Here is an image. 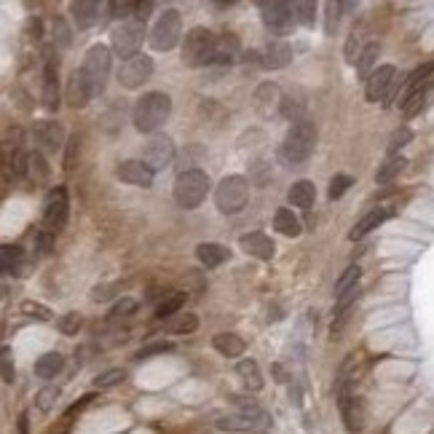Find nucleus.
I'll use <instances>...</instances> for the list:
<instances>
[{"mask_svg":"<svg viewBox=\"0 0 434 434\" xmlns=\"http://www.w3.org/2000/svg\"><path fill=\"white\" fill-rule=\"evenodd\" d=\"M169 113H172L169 94H163V91H148V94H142V100H137L132 121H135L137 132L153 135L163 121L169 118Z\"/></svg>","mask_w":434,"mask_h":434,"instance_id":"1","label":"nucleus"},{"mask_svg":"<svg viewBox=\"0 0 434 434\" xmlns=\"http://www.w3.org/2000/svg\"><path fill=\"white\" fill-rule=\"evenodd\" d=\"M217 35L207 27H193L183 38V65L185 67H207L215 62Z\"/></svg>","mask_w":434,"mask_h":434,"instance_id":"2","label":"nucleus"},{"mask_svg":"<svg viewBox=\"0 0 434 434\" xmlns=\"http://www.w3.org/2000/svg\"><path fill=\"white\" fill-rule=\"evenodd\" d=\"M314 145H317V129L311 121H300L293 124V129L284 137V145H282V156L290 166H298L303 163L311 153H314Z\"/></svg>","mask_w":434,"mask_h":434,"instance_id":"3","label":"nucleus"},{"mask_svg":"<svg viewBox=\"0 0 434 434\" xmlns=\"http://www.w3.org/2000/svg\"><path fill=\"white\" fill-rule=\"evenodd\" d=\"M209 193V177L201 169H188L174 183V201L183 209H196Z\"/></svg>","mask_w":434,"mask_h":434,"instance_id":"4","label":"nucleus"},{"mask_svg":"<svg viewBox=\"0 0 434 434\" xmlns=\"http://www.w3.org/2000/svg\"><path fill=\"white\" fill-rule=\"evenodd\" d=\"M249 198V183L242 174H228L215 190V204L222 215H239Z\"/></svg>","mask_w":434,"mask_h":434,"instance_id":"5","label":"nucleus"},{"mask_svg":"<svg viewBox=\"0 0 434 434\" xmlns=\"http://www.w3.org/2000/svg\"><path fill=\"white\" fill-rule=\"evenodd\" d=\"M180 35H183V16H180V11L166 8L161 16L156 19L148 41H150V46L156 52H172L180 43Z\"/></svg>","mask_w":434,"mask_h":434,"instance_id":"6","label":"nucleus"},{"mask_svg":"<svg viewBox=\"0 0 434 434\" xmlns=\"http://www.w3.org/2000/svg\"><path fill=\"white\" fill-rule=\"evenodd\" d=\"M110 65H113V56H110L108 46L97 43V46H91V49L86 52V59H83L81 70H83V76L89 78V83H91L94 97H97V94H102V91H105V86H108Z\"/></svg>","mask_w":434,"mask_h":434,"instance_id":"7","label":"nucleus"},{"mask_svg":"<svg viewBox=\"0 0 434 434\" xmlns=\"http://www.w3.org/2000/svg\"><path fill=\"white\" fill-rule=\"evenodd\" d=\"M142 41H145V22H139L135 16L121 22V27L113 30V52L121 56L124 62L139 54Z\"/></svg>","mask_w":434,"mask_h":434,"instance_id":"8","label":"nucleus"},{"mask_svg":"<svg viewBox=\"0 0 434 434\" xmlns=\"http://www.w3.org/2000/svg\"><path fill=\"white\" fill-rule=\"evenodd\" d=\"M153 76V59L145 54H137L132 59H126L118 70V83L124 89H139L145 81H150Z\"/></svg>","mask_w":434,"mask_h":434,"instance_id":"9","label":"nucleus"},{"mask_svg":"<svg viewBox=\"0 0 434 434\" xmlns=\"http://www.w3.org/2000/svg\"><path fill=\"white\" fill-rule=\"evenodd\" d=\"M263 8V25L271 35H287L295 22V5L290 3H260Z\"/></svg>","mask_w":434,"mask_h":434,"instance_id":"10","label":"nucleus"},{"mask_svg":"<svg viewBox=\"0 0 434 434\" xmlns=\"http://www.w3.org/2000/svg\"><path fill=\"white\" fill-rule=\"evenodd\" d=\"M142 161L148 163L153 172H163L169 163L174 161V142L166 135H153L148 139L142 150Z\"/></svg>","mask_w":434,"mask_h":434,"instance_id":"11","label":"nucleus"},{"mask_svg":"<svg viewBox=\"0 0 434 434\" xmlns=\"http://www.w3.org/2000/svg\"><path fill=\"white\" fill-rule=\"evenodd\" d=\"M67 212H70V201H67V190L54 188L49 190L46 201H43V222L49 231H59L67 222Z\"/></svg>","mask_w":434,"mask_h":434,"instance_id":"12","label":"nucleus"},{"mask_svg":"<svg viewBox=\"0 0 434 434\" xmlns=\"http://www.w3.org/2000/svg\"><path fill=\"white\" fill-rule=\"evenodd\" d=\"M338 407H341V418H343L346 429L352 434L362 432V426H365V407H362V400L349 391V386H338Z\"/></svg>","mask_w":434,"mask_h":434,"instance_id":"13","label":"nucleus"},{"mask_svg":"<svg viewBox=\"0 0 434 434\" xmlns=\"http://www.w3.org/2000/svg\"><path fill=\"white\" fill-rule=\"evenodd\" d=\"M32 137H35V142L41 145V150H46V153H56V150H62V148L67 145V139H65V126H62L59 121H52V118L38 121L35 129H32Z\"/></svg>","mask_w":434,"mask_h":434,"instance_id":"14","label":"nucleus"},{"mask_svg":"<svg viewBox=\"0 0 434 434\" xmlns=\"http://www.w3.org/2000/svg\"><path fill=\"white\" fill-rule=\"evenodd\" d=\"M394 76L397 70L391 65H383V67H376L373 76L367 78V86H365V94H367V102H378V100H386L391 94V86H394Z\"/></svg>","mask_w":434,"mask_h":434,"instance_id":"15","label":"nucleus"},{"mask_svg":"<svg viewBox=\"0 0 434 434\" xmlns=\"http://www.w3.org/2000/svg\"><path fill=\"white\" fill-rule=\"evenodd\" d=\"M115 174H118L124 183H129V185H137V188H150V185H153V174H156V172L142 161V159H139V161H137V159H129V161L118 163Z\"/></svg>","mask_w":434,"mask_h":434,"instance_id":"16","label":"nucleus"},{"mask_svg":"<svg viewBox=\"0 0 434 434\" xmlns=\"http://www.w3.org/2000/svg\"><path fill=\"white\" fill-rule=\"evenodd\" d=\"M91 97H94V91H91L89 78L83 76V70H76V73L67 78V89H65V100H67V105L76 110L86 108Z\"/></svg>","mask_w":434,"mask_h":434,"instance_id":"17","label":"nucleus"},{"mask_svg":"<svg viewBox=\"0 0 434 434\" xmlns=\"http://www.w3.org/2000/svg\"><path fill=\"white\" fill-rule=\"evenodd\" d=\"M59 62H54L52 56L46 59V70H43V108L49 113L59 110Z\"/></svg>","mask_w":434,"mask_h":434,"instance_id":"18","label":"nucleus"},{"mask_svg":"<svg viewBox=\"0 0 434 434\" xmlns=\"http://www.w3.org/2000/svg\"><path fill=\"white\" fill-rule=\"evenodd\" d=\"M239 247L244 249L247 255L258 258V260H271L273 252H276V244L271 242V236H266L263 231H252L239 239Z\"/></svg>","mask_w":434,"mask_h":434,"instance_id":"19","label":"nucleus"},{"mask_svg":"<svg viewBox=\"0 0 434 434\" xmlns=\"http://www.w3.org/2000/svg\"><path fill=\"white\" fill-rule=\"evenodd\" d=\"M290 62H293V49H290L284 41H279V38L269 41V46L263 49L260 65H263L266 70H282V67H287Z\"/></svg>","mask_w":434,"mask_h":434,"instance_id":"20","label":"nucleus"},{"mask_svg":"<svg viewBox=\"0 0 434 434\" xmlns=\"http://www.w3.org/2000/svg\"><path fill=\"white\" fill-rule=\"evenodd\" d=\"M239 59V38L233 32H222L217 35V43H215V62L212 65H233Z\"/></svg>","mask_w":434,"mask_h":434,"instance_id":"21","label":"nucleus"},{"mask_svg":"<svg viewBox=\"0 0 434 434\" xmlns=\"http://www.w3.org/2000/svg\"><path fill=\"white\" fill-rule=\"evenodd\" d=\"M70 14H73V22L78 30H89L97 25L100 19V3H91V0H78V3H70Z\"/></svg>","mask_w":434,"mask_h":434,"instance_id":"22","label":"nucleus"},{"mask_svg":"<svg viewBox=\"0 0 434 434\" xmlns=\"http://www.w3.org/2000/svg\"><path fill=\"white\" fill-rule=\"evenodd\" d=\"M389 217H391V209H383V207H380V209H373V212H367V215L362 217V220H359V222H356V225L352 228L349 239H352V242H359V239H365V236H367L370 231H376L378 225H383V222H386Z\"/></svg>","mask_w":434,"mask_h":434,"instance_id":"23","label":"nucleus"},{"mask_svg":"<svg viewBox=\"0 0 434 434\" xmlns=\"http://www.w3.org/2000/svg\"><path fill=\"white\" fill-rule=\"evenodd\" d=\"M196 258L201 260V266H207V269H217V266H222V263L231 258V252H228L222 244L204 242V244L196 247Z\"/></svg>","mask_w":434,"mask_h":434,"instance_id":"24","label":"nucleus"},{"mask_svg":"<svg viewBox=\"0 0 434 434\" xmlns=\"http://www.w3.org/2000/svg\"><path fill=\"white\" fill-rule=\"evenodd\" d=\"M287 198H290L293 207L308 209V207H314V201H317V188H314L311 180H298V183H293V188H290V193H287Z\"/></svg>","mask_w":434,"mask_h":434,"instance_id":"25","label":"nucleus"},{"mask_svg":"<svg viewBox=\"0 0 434 434\" xmlns=\"http://www.w3.org/2000/svg\"><path fill=\"white\" fill-rule=\"evenodd\" d=\"M236 373H239L247 391H260L263 389V373H260V365L255 359H242L236 365Z\"/></svg>","mask_w":434,"mask_h":434,"instance_id":"26","label":"nucleus"},{"mask_svg":"<svg viewBox=\"0 0 434 434\" xmlns=\"http://www.w3.org/2000/svg\"><path fill=\"white\" fill-rule=\"evenodd\" d=\"M62 367H65V356L59 352H49L35 362V376L43 380H52L62 373Z\"/></svg>","mask_w":434,"mask_h":434,"instance_id":"27","label":"nucleus"},{"mask_svg":"<svg viewBox=\"0 0 434 434\" xmlns=\"http://www.w3.org/2000/svg\"><path fill=\"white\" fill-rule=\"evenodd\" d=\"M212 346L222 356H242L244 354V341L239 335H233V332H217L212 338Z\"/></svg>","mask_w":434,"mask_h":434,"instance_id":"28","label":"nucleus"},{"mask_svg":"<svg viewBox=\"0 0 434 434\" xmlns=\"http://www.w3.org/2000/svg\"><path fill=\"white\" fill-rule=\"evenodd\" d=\"M273 228L282 233V236H290V239H295L300 236V220L293 215V209H279L276 215H273Z\"/></svg>","mask_w":434,"mask_h":434,"instance_id":"29","label":"nucleus"},{"mask_svg":"<svg viewBox=\"0 0 434 434\" xmlns=\"http://www.w3.org/2000/svg\"><path fill=\"white\" fill-rule=\"evenodd\" d=\"M27 180H32L35 185H43L49 183V163L43 159L41 150H32L27 159Z\"/></svg>","mask_w":434,"mask_h":434,"instance_id":"30","label":"nucleus"},{"mask_svg":"<svg viewBox=\"0 0 434 434\" xmlns=\"http://www.w3.org/2000/svg\"><path fill=\"white\" fill-rule=\"evenodd\" d=\"M255 424H260V421H255V418H249V415H222V418H217L215 426L217 429H222V432H249V429H255Z\"/></svg>","mask_w":434,"mask_h":434,"instance_id":"31","label":"nucleus"},{"mask_svg":"<svg viewBox=\"0 0 434 434\" xmlns=\"http://www.w3.org/2000/svg\"><path fill=\"white\" fill-rule=\"evenodd\" d=\"M378 52H380L378 43H367V46L362 49V54L356 59V76H359V78L367 81V78L373 76V65H376V59H378Z\"/></svg>","mask_w":434,"mask_h":434,"instance_id":"32","label":"nucleus"},{"mask_svg":"<svg viewBox=\"0 0 434 434\" xmlns=\"http://www.w3.org/2000/svg\"><path fill=\"white\" fill-rule=\"evenodd\" d=\"M405 163H407V159L405 156H389L386 161L380 163V169L376 172V183H391L402 169H405Z\"/></svg>","mask_w":434,"mask_h":434,"instance_id":"33","label":"nucleus"},{"mask_svg":"<svg viewBox=\"0 0 434 434\" xmlns=\"http://www.w3.org/2000/svg\"><path fill=\"white\" fill-rule=\"evenodd\" d=\"M3 273H25L22 271V247L19 244H3Z\"/></svg>","mask_w":434,"mask_h":434,"instance_id":"34","label":"nucleus"},{"mask_svg":"<svg viewBox=\"0 0 434 434\" xmlns=\"http://www.w3.org/2000/svg\"><path fill=\"white\" fill-rule=\"evenodd\" d=\"M183 306H185V293H174V295H169V298H163L161 303H159L156 317L166 322V319L177 317V314H183Z\"/></svg>","mask_w":434,"mask_h":434,"instance_id":"35","label":"nucleus"},{"mask_svg":"<svg viewBox=\"0 0 434 434\" xmlns=\"http://www.w3.org/2000/svg\"><path fill=\"white\" fill-rule=\"evenodd\" d=\"M276 100H279V86H276V83H263V86L255 91V105H258V110H260L263 115L271 113V105Z\"/></svg>","mask_w":434,"mask_h":434,"instance_id":"36","label":"nucleus"},{"mask_svg":"<svg viewBox=\"0 0 434 434\" xmlns=\"http://www.w3.org/2000/svg\"><path fill=\"white\" fill-rule=\"evenodd\" d=\"M359 276H362L359 266H349L346 271L341 273V279L335 282V300L341 298V295H346V293L354 290V287H359Z\"/></svg>","mask_w":434,"mask_h":434,"instance_id":"37","label":"nucleus"},{"mask_svg":"<svg viewBox=\"0 0 434 434\" xmlns=\"http://www.w3.org/2000/svg\"><path fill=\"white\" fill-rule=\"evenodd\" d=\"M163 327H166L169 332H180V335H185V332H193V330L198 327V319H196L193 314H177V317L166 319Z\"/></svg>","mask_w":434,"mask_h":434,"instance_id":"38","label":"nucleus"},{"mask_svg":"<svg viewBox=\"0 0 434 434\" xmlns=\"http://www.w3.org/2000/svg\"><path fill=\"white\" fill-rule=\"evenodd\" d=\"M78 156H81V137L78 135L67 137V145H65V161H62L67 172H73V169H76Z\"/></svg>","mask_w":434,"mask_h":434,"instance_id":"39","label":"nucleus"},{"mask_svg":"<svg viewBox=\"0 0 434 434\" xmlns=\"http://www.w3.org/2000/svg\"><path fill=\"white\" fill-rule=\"evenodd\" d=\"M124 378H126V370H124V367H113V370H105L102 376L94 378V389H113V386H118Z\"/></svg>","mask_w":434,"mask_h":434,"instance_id":"40","label":"nucleus"},{"mask_svg":"<svg viewBox=\"0 0 434 434\" xmlns=\"http://www.w3.org/2000/svg\"><path fill=\"white\" fill-rule=\"evenodd\" d=\"M426 97H429V91H426V89H418L415 94L405 97V100H402V113H405V118L415 115L418 110L424 108V105H426Z\"/></svg>","mask_w":434,"mask_h":434,"instance_id":"41","label":"nucleus"},{"mask_svg":"<svg viewBox=\"0 0 434 434\" xmlns=\"http://www.w3.org/2000/svg\"><path fill=\"white\" fill-rule=\"evenodd\" d=\"M352 185H354V180L349 177V174H335V177L330 180V190H327V198H330V201H338V198H341V196H343L346 190L352 188Z\"/></svg>","mask_w":434,"mask_h":434,"instance_id":"42","label":"nucleus"},{"mask_svg":"<svg viewBox=\"0 0 434 434\" xmlns=\"http://www.w3.org/2000/svg\"><path fill=\"white\" fill-rule=\"evenodd\" d=\"M295 19H298L303 27H314V19H317V3H295Z\"/></svg>","mask_w":434,"mask_h":434,"instance_id":"43","label":"nucleus"},{"mask_svg":"<svg viewBox=\"0 0 434 434\" xmlns=\"http://www.w3.org/2000/svg\"><path fill=\"white\" fill-rule=\"evenodd\" d=\"M22 314H27L30 319H38V322H52V311L43 303H35V300L22 303Z\"/></svg>","mask_w":434,"mask_h":434,"instance_id":"44","label":"nucleus"},{"mask_svg":"<svg viewBox=\"0 0 434 434\" xmlns=\"http://www.w3.org/2000/svg\"><path fill=\"white\" fill-rule=\"evenodd\" d=\"M56 400H59V389H56V386H46V389H41V391H38L35 405H38V410L49 413V410L56 405Z\"/></svg>","mask_w":434,"mask_h":434,"instance_id":"45","label":"nucleus"},{"mask_svg":"<svg viewBox=\"0 0 434 434\" xmlns=\"http://www.w3.org/2000/svg\"><path fill=\"white\" fill-rule=\"evenodd\" d=\"M410 139H413V132H410L407 126L394 129V135H391V139H389V153H391V156H397V150H402Z\"/></svg>","mask_w":434,"mask_h":434,"instance_id":"46","label":"nucleus"},{"mask_svg":"<svg viewBox=\"0 0 434 434\" xmlns=\"http://www.w3.org/2000/svg\"><path fill=\"white\" fill-rule=\"evenodd\" d=\"M81 325H83L81 314H76V311H73V314H65V317L56 322V327H59L65 335H76V332L81 330Z\"/></svg>","mask_w":434,"mask_h":434,"instance_id":"47","label":"nucleus"},{"mask_svg":"<svg viewBox=\"0 0 434 434\" xmlns=\"http://www.w3.org/2000/svg\"><path fill=\"white\" fill-rule=\"evenodd\" d=\"M135 5L137 3H129V0H124V3H110L108 8H110V16L113 19H132L135 16Z\"/></svg>","mask_w":434,"mask_h":434,"instance_id":"48","label":"nucleus"},{"mask_svg":"<svg viewBox=\"0 0 434 434\" xmlns=\"http://www.w3.org/2000/svg\"><path fill=\"white\" fill-rule=\"evenodd\" d=\"M282 115L300 124L303 121V102H293V97H282Z\"/></svg>","mask_w":434,"mask_h":434,"instance_id":"49","label":"nucleus"},{"mask_svg":"<svg viewBox=\"0 0 434 434\" xmlns=\"http://www.w3.org/2000/svg\"><path fill=\"white\" fill-rule=\"evenodd\" d=\"M341 3H327V22H325V32L327 35H335L338 30V22H341Z\"/></svg>","mask_w":434,"mask_h":434,"instance_id":"50","label":"nucleus"},{"mask_svg":"<svg viewBox=\"0 0 434 434\" xmlns=\"http://www.w3.org/2000/svg\"><path fill=\"white\" fill-rule=\"evenodd\" d=\"M174 349V343H169V341H159V343H150V346H145V349H139L137 352V359H148V356H156V354H166Z\"/></svg>","mask_w":434,"mask_h":434,"instance_id":"51","label":"nucleus"},{"mask_svg":"<svg viewBox=\"0 0 434 434\" xmlns=\"http://www.w3.org/2000/svg\"><path fill=\"white\" fill-rule=\"evenodd\" d=\"M3 383H14L16 380V367H14V359H11V349L3 346Z\"/></svg>","mask_w":434,"mask_h":434,"instance_id":"52","label":"nucleus"},{"mask_svg":"<svg viewBox=\"0 0 434 434\" xmlns=\"http://www.w3.org/2000/svg\"><path fill=\"white\" fill-rule=\"evenodd\" d=\"M137 311V303L132 298H121L113 308H110V317L113 319H118V317H129V314H135Z\"/></svg>","mask_w":434,"mask_h":434,"instance_id":"53","label":"nucleus"},{"mask_svg":"<svg viewBox=\"0 0 434 434\" xmlns=\"http://www.w3.org/2000/svg\"><path fill=\"white\" fill-rule=\"evenodd\" d=\"M359 43H356V32L354 35H349V41H346V62L349 65H356V59H359Z\"/></svg>","mask_w":434,"mask_h":434,"instance_id":"54","label":"nucleus"},{"mask_svg":"<svg viewBox=\"0 0 434 434\" xmlns=\"http://www.w3.org/2000/svg\"><path fill=\"white\" fill-rule=\"evenodd\" d=\"M150 11H153V3H150V0H145V3H137V5H135V19H139V22H148Z\"/></svg>","mask_w":434,"mask_h":434,"instance_id":"55","label":"nucleus"},{"mask_svg":"<svg viewBox=\"0 0 434 434\" xmlns=\"http://www.w3.org/2000/svg\"><path fill=\"white\" fill-rule=\"evenodd\" d=\"M52 231H43V233H38V252L41 255H49L52 252Z\"/></svg>","mask_w":434,"mask_h":434,"instance_id":"56","label":"nucleus"},{"mask_svg":"<svg viewBox=\"0 0 434 434\" xmlns=\"http://www.w3.org/2000/svg\"><path fill=\"white\" fill-rule=\"evenodd\" d=\"M91 400H94V397H91V394H86V397H81V402H76V405L70 407V410H67V418H70V415H76V413H81L83 407L89 405V402H91Z\"/></svg>","mask_w":434,"mask_h":434,"instance_id":"57","label":"nucleus"},{"mask_svg":"<svg viewBox=\"0 0 434 434\" xmlns=\"http://www.w3.org/2000/svg\"><path fill=\"white\" fill-rule=\"evenodd\" d=\"M16 432H19V434H30V418H27V413H19V418H16Z\"/></svg>","mask_w":434,"mask_h":434,"instance_id":"58","label":"nucleus"},{"mask_svg":"<svg viewBox=\"0 0 434 434\" xmlns=\"http://www.w3.org/2000/svg\"><path fill=\"white\" fill-rule=\"evenodd\" d=\"M110 290H113V287H97V290H94V295H91V300H108L110 295H113Z\"/></svg>","mask_w":434,"mask_h":434,"instance_id":"59","label":"nucleus"}]
</instances>
